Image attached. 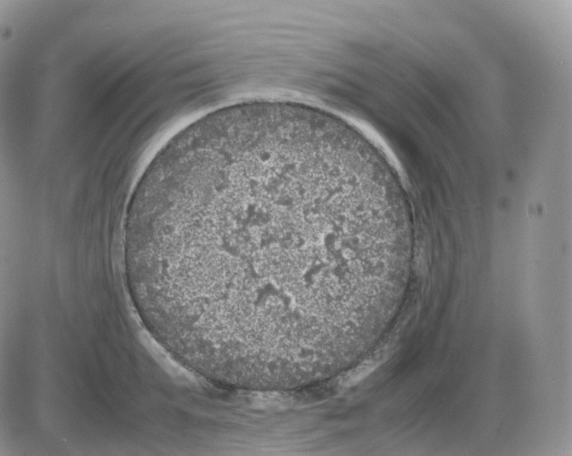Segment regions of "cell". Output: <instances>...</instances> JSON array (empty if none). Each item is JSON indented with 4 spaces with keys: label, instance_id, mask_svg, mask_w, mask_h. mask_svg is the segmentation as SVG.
Returning <instances> with one entry per match:
<instances>
[{
    "label": "cell",
    "instance_id": "cell-1",
    "mask_svg": "<svg viewBox=\"0 0 572 456\" xmlns=\"http://www.w3.org/2000/svg\"><path fill=\"white\" fill-rule=\"evenodd\" d=\"M124 229L142 300L221 370L317 360L362 328L391 234L377 172L338 139L206 128L141 176Z\"/></svg>",
    "mask_w": 572,
    "mask_h": 456
}]
</instances>
